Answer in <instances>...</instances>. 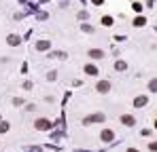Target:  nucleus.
<instances>
[{
  "label": "nucleus",
  "instance_id": "nucleus-14",
  "mask_svg": "<svg viewBox=\"0 0 157 152\" xmlns=\"http://www.w3.org/2000/svg\"><path fill=\"white\" fill-rule=\"evenodd\" d=\"M13 104H15V106H21V104H24V99H21V97H15Z\"/></svg>",
  "mask_w": 157,
  "mask_h": 152
},
{
  "label": "nucleus",
  "instance_id": "nucleus-18",
  "mask_svg": "<svg viewBox=\"0 0 157 152\" xmlns=\"http://www.w3.org/2000/svg\"><path fill=\"white\" fill-rule=\"evenodd\" d=\"M155 127H157V123H155Z\"/></svg>",
  "mask_w": 157,
  "mask_h": 152
},
{
  "label": "nucleus",
  "instance_id": "nucleus-9",
  "mask_svg": "<svg viewBox=\"0 0 157 152\" xmlns=\"http://www.w3.org/2000/svg\"><path fill=\"white\" fill-rule=\"evenodd\" d=\"M102 139H104V142H113V137H115V135H113V131L111 129H104V131H102V135H100Z\"/></svg>",
  "mask_w": 157,
  "mask_h": 152
},
{
  "label": "nucleus",
  "instance_id": "nucleus-3",
  "mask_svg": "<svg viewBox=\"0 0 157 152\" xmlns=\"http://www.w3.org/2000/svg\"><path fill=\"white\" fill-rule=\"evenodd\" d=\"M7 42L11 47H19V42H21V36H17V34H9L7 36Z\"/></svg>",
  "mask_w": 157,
  "mask_h": 152
},
{
  "label": "nucleus",
  "instance_id": "nucleus-16",
  "mask_svg": "<svg viewBox=\"0 0 157 152\" xmlns=\"http://www.w3.org/2000/svg\"><path fill=\"white\" fill-rule=\"evenodd\" d=\"M149 148L153 150V152H157V142H153V144H149Z\"/></svg>",
  "mask_w": 157,
  "mask_h": 152
},
{
  "label": "nucleus",
  "instance_id": "nucleus-2",
  "mask_svg": "<svg viewBox=\"0 0 157 152\" xmlns=\"http://www.w3.org/2000/svg\"><path fill=\"white\" fill-rule=\"evenodd\" d=\"M96 91H98V93H108V91H111V83H108V80H100L98 85H96Z\"/></svg>",
  "mask_w": 157,
  "mask_h": 152
},
{
  "label": "nucleus",
  "instance_id": "nucleus-8",
  "mask_svg": "<svg viewBox=\"0 0 157 152\" xmlns=\"http://www.w3.org/2000/svg\"><path fill=\"white\" fill-rule=\"evenodd\" d=\"M147 95H140V97H136V99H134V106L136 108H142V106H147Z\"/></svg>",
  "mask_w": 157,
  "mask_h": 152
},
{
  "label": "nucleus",
  "instance_id": "nucleus-17",
  "mask_svg": "<svg viewBox=\"0 0 157 152\" xmlns=\"http://www.w3.org/2000/svg\"><path fill=\"white\" fill-rule=\"evenodd\" d=\"M127 152H138V150H134V148H129V150H127Z\"/></svg>",
  "mask_w": 157,
  "mask_h": 152
},
{
  "label": "nucleus",
  "instance_id": "nucleus-1",
  "mask_svg": "<svg viewBox=\"0 0 157 152\" xmlns=\"http://www.w3.org/2000/svg\"><path fill=\"white\" fill-rule=\"evenodd\" d=\"M34 127L38 129V131H49V129H51V123L47 121V118H36Z\"/></svg>",
  "mask_w": 157,
  "mask_h": 152
},
{
  "label": "nucleus",
  "instance_id": "nucleus-4",
  "mask_svg": "<svg viewBox=\"0 0 157 152\" xmlns=\"http://www.w3.org/2000/svg\"><path fill=\"white\" fill-rule=\"evenodd\" d=\"M121 123L127 125V127H134V125H136V118H134L132 114H123V116H121Z\"/></svg>",
  "mask_w": 157,
  "mask_h": 152
},
{
  "label": "nucleus",
  "instance_id": "nucleus-5",
  "mask_svg": "<svg viewBox=\"0 0 157 152\" xmlns=\"http://www.w3.org/2000/svg\"><path fill=\"white\" fill-rule=\"evenodd\" d=\"M102 121H104V114H94V116H87L83 123L89 125V123H102Z\"/></svg>",
  "mask_w": 157,
  "mask_h": 152
},
{
  "label": "nucleus",
  "instance_id": "nucleus-12",
  "mask_svg": "<svg viewBox=\"0 0 157 152\" xmlns=\"http://www.w3.org/2000/svg\"><path fill=\"white\" fill-rule=\"evenodd\" d=\"M149 89H151V91H157V78H153V80L149 83Z\"/></svg>",
  "mask_w": 157,
  "mask_h": 152
},
{
  "label": "nucleus",
  "instance_id": "nucleus-6",
  "mask_svg": "<svg viewBox=\"0 0 157 152\" xmlns=\"http://www.w3.org/2000/svg\"><path fill=\"white\" fill-rule=\"evenodd\" d=\"M87 55H89L91 59H102V57H104V51H100V49H89Z\"/></svg>",
  "mask_w": 157,
  "mask_h": 152
},
{
  "label": "nucleus",
  "instance_id": "nucleus-7",
  "mask_svg": "<svg viewBox=\"0 0 157 152\" xmlns=\"http://www.w3.org/2000/svg\"><path fill=\"white\" fill-rule=\"evenodd\" d=\"M83 70H85V74H89V76H98V74H100V72H98V68L91 66V63H87V66H85Z\"/></svg>",
  "mask_w": 157,
  "mask_h": 152
},
{
  "label": "nucleus",
  "instance_id": "nucleus-11",
  "mask_svg": "<svg viewBox=\"0 0 157 152\" xmlns=\"http://www.w3.org/2000/svg\"><path fill=\"white\" fill-rule=\"evenodd\" d=\"M9 127H11V125L2 121V123H0V133H7V131H9Z\"/></svg>",
  "mask_w": 157,
  "mask_h": 152
},
{
  "label": "nucleus",
  "instance_id": "nucleus-10",
  "mask_svg": "<svg viewBox=\"0 0 157 152\" xmlns=\"http://www.w3.org/2000/svg\"><path fill=\"white\" fill-rule=\"evenodd\" d=\"M51 45L47 40H40V42H36V51H47V49H49Z\"/></svg>",
  "mask_w": 157,
  "mask_h": 152
},
{
  "label": "nucleus",
  "instance_id": "nucleus-13",
  "mask_svg": "<svg viewBox=\"0 0 157 152\" xmlns=\"http://www.w3.org/2000/svg\"><path fill=\"white\" fill-rule=\"evenodd\" d=\"M115 68H117V70H125L127 66H125V63H123V61H117V63H115Z\"/></svg>",
  "mask_w": 157,
  "mask_h": 152
},
{
  "label": "nucleus",
  "instance_id": "nucleus-15",
  "mask_svg": "<svg viewBox=\"0 0 157 152\" xmlns=\"http://www.w3.org/2000/svg\"><path fill=\"white\" fill-rule=\"evenodd\" d=\"M102 23H104V25H111L113 19H111V17H104V19H102Z\"/></svg>",
  "mask_w": 157,
  "mask_h": 152
}]
</instances>
